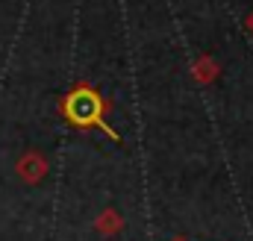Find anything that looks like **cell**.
Wrapping results in <instances>:
<instances>
[{
	"label": "cell",
	"instance_id": "1",
	"mask_svg": "<svg viewBox=\"0 0 253 241\" xmlns=\"http://www.w3.org/2000/svg\"><path fill=\"white\" fill-rule=\"evenodd\" d=\"M59 109H62V115H65L68 123H74V126H80V129H85V126H100V129L109 132L112 141H121L118 132L106 126L103 115H106L109 106H106V100H103L94 88H88V85H77V88L62 100Z\"/></svg>",
	"mask_w": 253,
	"mask_h": 241
},
{
	"label": "cell",
	"instance_id": "2",
	"mask_svg": "<svg viewBox=\"0 0 253 241\" xmlns=\"http://www.w3.org/2000/svg\"><path fill=\"white\" fill-rule=\"evenodd\" d=\"M44 171H47V165H44V159H42L39 153H27V156L21 159V165H18V174L27 182H39L44 177Z\"/></svg>",
	"mask_w": 253,
	"mask_h": 241
},
{
	"label": "cell",
	"instance_id": "3",
	"mask_svg": "<svg viewBox=\"0 0 253 241\" xmlns=\"http://www.w3.org/2000/svg\"><path fill=\"white\" fill-rule=\"evenodd\" d=\"M94 227H97V233H103V236H115V233H118V230L124 227V221H121V215H118V212L106 209L103 215H97Z\"/></svg>",
	"mask_w": 253,
	"mask_h": 241
},
{
	"label": "cell",
	"instance_id": "4",
	"mask_svg": "<svg viewBox=\"0 0 253 241\" xmlns=\"http://www.w3.org/2000/svg\"><path fill=\"white\" fill-rule=\"evenodd\" d=\"M174 241H186V239H183V236H180V239H174Z\"/></svg>",
	"mask_w": 253,
	"mask_h": 241
}]
</instances>
